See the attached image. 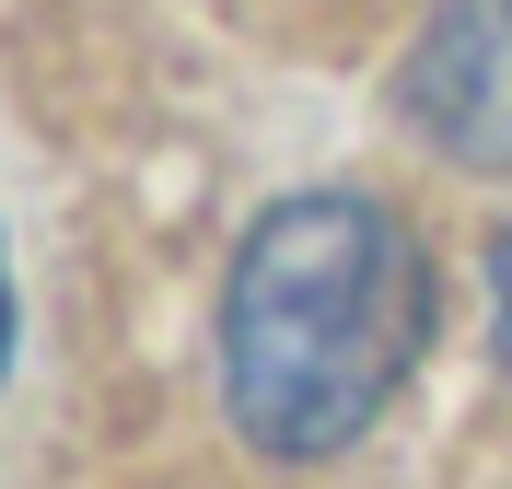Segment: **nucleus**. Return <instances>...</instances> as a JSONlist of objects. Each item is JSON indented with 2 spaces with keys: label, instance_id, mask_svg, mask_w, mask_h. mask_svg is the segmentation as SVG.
I'll return each instance as SVG.
<instances>
[{
  "label": "nucleus",
  "instance_id": "f257e3e1",
  "mask_svg": "<svg viewBox=\"0 0 512 489\" xmlns=\"http://www.w3.org/2000/svg\"><path fill=\"white\" fill-rule=\"evenodd\" d=\"M431 350V257L384 198L315 187L256 210L222 292V396L256 455L315 466L396 408Z\"/></svg>",
  "mask_w": 512,
  "mask_h": 489
},
{
  "label": "nucleus",
  "instance_id": "7ed1b4c3",
  "mask_svg": "<svg viewBox=\"0 0 512 489\" xmlns=\"http://www.w3.org/2000/svg\"><path fill=\"white\" fill-rule=\"evenodd\" d=\"M489 326H501V361H512V233H501V257H489Z\"/></svg>",
  "mask_w": 512,
  "mask_h": 489
},
{
  "label": "nucleus",
  "instance_id": "20e7f679",
  "mask_svg": "<svg viewBox=\"0 0 512 489\" xmlns=\"http://www.w3.org/2000/svg\"><path fill=\"white\" fill-rule=\"evenodd\" d=\"M0 361H12V280H0Z\"/></svg>",
  "mask_w": 512,
  "mask_h": 489
},
{
  "label": "nucleus",
  "instance_id": "f03ea898",
  "mask_svg": "<svg viewBox=\"0 0 512 489\" xmlns=\"http://www.w3.org/2000/svg\"><path fill=\"white\" fill-rule=\"evenodd\" d=\"M396 105L419 117V140L466 175H512V0H431Z\"/></svg>",
  "mask_w": 512,
  "mask_h": 489
}]
</instances>
